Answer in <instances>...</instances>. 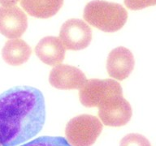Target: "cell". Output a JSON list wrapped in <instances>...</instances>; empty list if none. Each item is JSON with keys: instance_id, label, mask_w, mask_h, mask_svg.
Here are the masks:
<instances>
[{"instance_id": "9a60e30c", "label": "cell", "mask_w": 156, "mask_h": 146, "mask_svg": "<svg viewBox=\"0 0 156 146\" xmlns=\"http://www.w3.org/2000/svg\"><path fill=\"white\" fill-rule=\"evenodd\" d=\"M124 4L129 9L137 11L155 6L156 0H124Z\"/></svg>"}, {"instance_id": "8fae6325", "label": "cell", "mask_w": 156, "mask_h": 146, "mask_svg": "<svg viewBox=\"0 0 156 146\" xmlns=\"http://www.w3.org/2000/svg\"><path fill=\"white\" fill-rule=\"evenodd\" d=\"M31 54L30 46L22 39L19 38L7 41L2 50L3 60L12 66H20L26 63Z\"/></svg>"}, {"instance_id": "277c9868", "label": "cell", "mask_w": 156, "mask_h": 146, "mask_svg": "<svg viewBox=\"0 0 156 146\" xmlns=\"http://www.w3.org/2000/svg\"><path fill=\"white\" fill-rule=\"evenodd\" d=\"M98 116L104 125L121 127L126 125L131 119L133 111L129 102L123 93L112 94L98 106Z\"/></svg>"}, {"instance_id": "52a82bcc", "label": "cell", "mask_w": 156, "mask_h": 146, "mask_svg": "<svg viewBox=\"0 0 156 146\" xmlns=\"http://www.w3.org/2000/svg\"><path fill=\"white\" fill-rule=\"evenodd\" d=\"M27 27L26 15L20 7H0V33L9 39L20 38Z\"/></svg>"}, {"instance_id": "9c48e42d", "label": "cell", "mask_w": 156, "mask_h": 146, "mask_svg": "<svg viewBox=\"0 0 156 146\" xmlns=\"http://www.w3.org/2000/svg\"><path fill=\"white\" fill-rule=\"evenodd\" d=\"M133 54L129 49L119 46L108 54L107 70L108 75L118 80H124L129 76L134 68Z\"/></svg>"}, {"instance_id": "5bb4252c", "label": "cell", "mask_w": 156, "mask_h": 146, "mask_svg": "<svg viewBox=\"0 0 156 146\" xmlns=\"http://www.w3.org/2000/svg\"><path fill=\"white\" fill-rule=\"evenodd\" d=\"M119 146H151L150 141L141 134L131 133L124 136Z\"/></svg>"}, {"instance_id": "8992f818", "label": "cell", "mask_w": 156, "mask_h": 146, "mask_svg": "<svg viewBox=\"0 0 156 146\" xmlns=\"http://www.w3.org/2000/svg\"><path fill=\"white\" fill-rule=\"evenodd\" d=\"M59 38L66 50H80L89 46L92 40V31L85 21L71 19L61 27Z\"/></svg>"}, {"instance_id": "5b68a950", "label": "cell", "mask_w": 156, "mask_h": 146, "mask_svg": "<svg viewBox=\"0 0 156 146\" xmlns=\"http://www.w3.org/2000/svg\"><path fill=\"white\" fill-rule=\"evenodd\" d=\"M123 93L119 82L112 79H92L85 81L80 88V101L85 107H98L107 97L112 94Z\"/></svg>"}, {"instance_id": "2e32d148", "label": "cell", "mask_w": 156, "mask_h": 146, "mask_svg": "<svg viewBox=\"0 0 156 146\" xmlns=\"http://www.w3.org/2000/svg\"><path fill=\"white\" fill-rule=\"evenodd\" d=\"M20 0H0V4L2 7H12L15 6Z\"/></svg>"}, {"instance_id": "ba28073f", "label": "cell", "mask_w": 156, "mask_h": 146, "mask_svg": "<svg viewBox=\"0 0 156 146\" xmlns=\"http://www.w3.org/2000/svg\"><path fill=\"white\" fill-rule=\"evenodd\" d=\"M85 74L77 68L58 64L51 71L49 81L58 89H80L86 81Z\"/></svg>"}, {"instance_id": "6da1fadb", "label": "cell", "mask_w": 156, "mask_h": 146, "mask_svg": "<svg viewBox=\"0 0 156 146\" xmlns=\"http://www.w3.org/2000/svg\"><path fill=\"white\" fill-rule=\"evenodd\" d=\"M46 120L42 92L31 86L11 88L0 94V145L17 146L41 131Z\"/></svg>"}, {"instance_id": "4fadbf2b", "label": "cell", "mask_w": 156, "mask_h": 146, "mask_svg": "<svg viewBox=\"0 0 156 146\" xmlns=\"http://www.w3.org/2000/svg\"><path fill=\"white\" fill-rule=\"evenodd\" d=\"M19 146H73L61 136H41Z\"/></svg>"}, {"instance_id": "7a4b0ae2", "label": "cell", "mask_w": 156, "mask_h": 146, "mask_svg": "<svg viewBox=\"0 0 156 146\" xmlns=\"http://www.w3.org/2000/svg\"><path fill=\"white\" fill-rule=\"evenodd\" d=\"M83 17L90 25L106 33H114L125 24L128 12L119 3L93 0L85 7Z\"/></svg>"}, {"instance_id": "7c38bea8", "label": "cell", "mask_w": 156, "mask_h": 146, "mask_svg": "<svg viewBox=\"0 0 156 146\" xmlns=\"http://www.w3.org/2000/svg\"><path fill=\"white\" fill-rule=\"evenodd\" d=\"M63 0H21L23 9L31 16L47 19L54 16L60 10Z\"/></svg>"}, {"instance_id": "3957f363", "label": "cell", "mask_w": 156, "mask_h": 146, "mask_svg": "<svg viewBox=\"0 0 156 146\" xmlns=\"http://www.w3.org/2000/svg\"><path fill=\"white\" fill-rule=\"evenodd\" d=\"M102 124L97 117L81 114L68 122L65 129L67 141L73 146H91L99 136Z\"/></svg>"}, {"instance_id": "30bf717a", "label": "cell", "mask_w": 156, "mask_h": 146, "mask_svg": "<svg viewBox=\"0 0 156 146\" xmlns=\"http://www.w3.org/2000/svg\"><path fill=\"white\" fill-rule=\"evenodd\" d=\"M65 50L59 37L49 36L41 39L35 47V53L44 63L56 66L64 59Z\"/></svg>"}, {"instance_id": "e0dca14e", "label": "cell", "mask_w": 156, "mask_h": 146, "mask_svg": "<svg viewBox=\"0 0 156 146\" xmlns=\"http://www.w3.org/2000/svg\"><path fill=\"white\" fill-rule=\"evenodd\" d=\"M0 146H1V145H0Z\"/></svg>"}]
</instances>
